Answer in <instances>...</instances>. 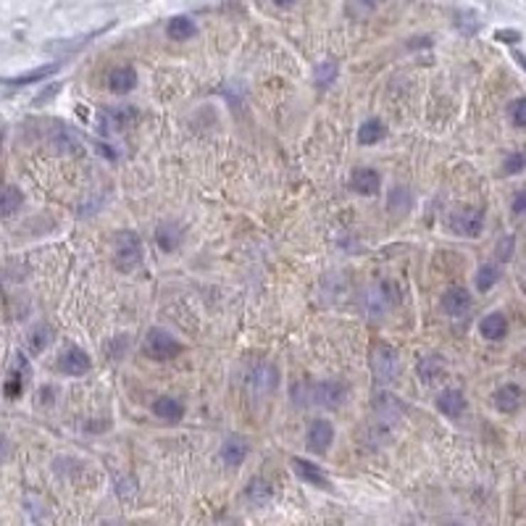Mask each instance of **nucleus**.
<instances>
[{
  "label": "nucleus",
  "instance_id": "7",
  "mask_svg": "<svg viewBox=\"0 0 526 526\" xmlns=\"http://www.w3.org/2000/svg\"><path fill=\"white\" fill-rule=\"evenodd\" d=\"M137 119V111L132 105H116V108H103L98 113V127L103 135H116V132L132 127Z\"/></svg>",
  "mask_w": 526,
  "mask_h": 526
},
{
  "label": "nucleus",
  "instance_id": "35",
  "mask_svg": "<svg viewBox=\"0 0 526 526\" xmlns=\"http://www.w3.org/2000/svg\"><path fill=\"white\" fill-rule=\"evenodd\" d=\"M408 203H411V192H408L406 187H397V190L392 192V198H389V208H392V211H406Z\"/></svg>",
  "mask_w": 526,
  "mask_h": 526
},
{
  "label": "nucleus",
  "instance_id": "5",
  "mask_svg": "<svg viewBox=\"0 0 526 526\" xmlns=\"http://www.w3.org/2000/svg\"><path fill=\"white\" fill-rule=\"evenodd\" d=\"M145 353L153 358V361H172L182 353V345L174 340L169 332L164 329H150L145 337Z\"/></svg>",
  "mask_w": 526,
  "mask_h": 526
},
{
  "label": "nucleus",
  "instance_id": "40",
  "mask_svg": "<svg viewBox=\"0 0 526 526\" xmlns=\"http://www.w3.org/2000/svg\"><path fill=\"white\" fill-rule=\"evenodd\" d=\"M516 61H518V63H521V66H524V69H526V56H521V53H516Z\"/></svg>",
  "mask_w": 526,
  "mask_h": 526
},
{
  "label": "nucleus",
  "instance_id": "25",
  "mask_svg": "<svg viewBox=\"0 0 526 526\" xmlns=\"http://www.w3.org/2000/svg\"><path fill=\"white\" fill-rule=\"evenodd\" d=\"M245 498L253 503V505H266L271 500V484L266 479H253L245 490Z\"/></svg>",
  "mask_w": 526,
  "mask_h": 526
},
{
  "label": "nucleus",
  "instance_id": "18",
  "mask_svg": "<svg viewBox=\"0 0 526 526\" xmlns=\"http://www.w3.org/2000/svg\"><path fill=\"white\" fill-rule=\"evenodd\" d=\"M166 35H169V40L184 43V40H190V37L198 35V26H195V21H192L190 16H174V19H169V24H166Z\"/></svg>",
  "mask_w": 526,
  "mask_h": 526
},
{
  "label": "nucleus",
  "instance_id": "12",
  "mask_svg": "<svg viewBox=\"0 0 526 526\" xmlns=\"http://www.w3.org/2000/svg\"><path fill=\"white\" fill-rule=\"evenodd\" d=\"M137 87V71L132 66H116L108 71V90L116 95H127Z\"/></svg>",
  "mask_w": 526,
  "mask_h": 526
},
{
  "label": "nucleus",
  "instance_id": "29",
  "mask_svg": "<svg viewBox=\"0 0 526 526\" xmlns=\"http://www.w3.org/2000/svg\"><path fill=\"white\" fill-rule=\"evenodd\" d=\"M51 342H53V329L48 324H40V327H35L29 332V350L32 353H43Z\"/></svg>",
  "mask_w": 526,
  "mask_h": 526
},
{
  "label": "nucleus",
  "instance_id": "33",
  "mask_svg": "<svg viewBox=\"0 0 526 526\" xmlns=\"http://www.w3.org/2000/svg\"><path fill=\"white\" fill-rule=\"evenodd\" d=\"M526 169V153H510L505 161H503V172L508 174H518V172H524Z\"/></svg>",
  "mask_w": 526,
  "mask_h": 526
},
{
  "label": "nucleus",
  "instance_id": "15",
  "mask_svg": "<svg viewBox=\"0 0 526 526\" xmlns=\"http://www.w3.org/2000/svg\"><path fill=\"white\" fill-rule=\"evenodd\" d=\"M293 466H295V474L300 476L303 482L313 484V487H319V490H329V479L324 476L319 466H313L308 461H303V458H293Z\"/></svg>",
  "mask_w": 526,
  "mask_h": 526
},
{
  "label": "nucleus",
  "instance_id": "22",
  "mask_svg": "<svg viewBox=\"0 0 526 526\" xmlns=\"http://www.w3.org/2000/svg\"><path fill=\"white\" fill-rule=\"evenodd\" d=\"M384 137H387V127H384V121H379V119L363 121V127L358 130V142H361V145H377V142H382Z\"/></svg>",
  "mask_w": 526,
  "mask_h": 526
},
{
  "label": "nucleus",
  "instance_id": "30",
  "mask_svg": "<svg viewBox=\"0 0 526 526\" xmlns=\"http://www.w3.org/2000/svg\"><path fill=\"white\" fill-rule=\"evenodd\" d=\"M382 3H384V0H347V16L366 19L379 9Z\"/></svg>",
  "mask_w": 526,
  "mask_h": 526
},
{
  "label": "nucleus",
  "instance_id": "9",
  "mask_svg": "<svg viewBox=\"0 0 526 526\" xmlns=\"http://www.w3.org/2000/svg\"><path fill=\"white\" fill-rule=\"evenodd\" d=\"M332 442H335V426H332L327 419H316V421L308 426V437H305L308 450L316 453V456H324V453H329Z\"/></svg>",
  "mask_w": 526,
  "mask_h": 526
},
{
  "label": "nucleus",
  "instance_id": "20",
  "mask_svg": "<svg viewBox=\"0 0 526 526\" xmlns=\"http://www.w3.org/2000/svg\"><path fill=\"white\" fill-rule=\"evenodd\" d=\"M521 389L516 387V384H505V387H500L498 392H495V408L500 411V414H513V411H518V406H521Z\"/></svg>",
  "mask_w": 526,
  "mask_h": 526
},
{
  "label": "nucleus",
  "instance_id": "21",
  "mask_svg": "<svg viewBox=\"0 0 526 526\" xmlns=\"http://www.w3.org/2000/svg\"><path fill=\"white\" fill-rule=\"evenodd\" d=\"M248 453H251V448H248V442L242 437H229L224 442V448H221V461L226 466H240L242 461L248 458Z\"/></svg>",
  "mask_w": 526,
  "mask_h": 526
},
{
  "label": "nucleus",
  "instance_id": "10",
  "mask_svg": "<svg viewBox=\"0 0 526 526\" xmlns=\"http://www.w3.org/2000/svg\"><path fill=\"white\" fill-rule=\"evenodd\" d=\"M350 187H353L358 195H366V198H374L377 192L382 190V177L377 169L371 166H358L350 177Z\"/></svg>",
  "mask_w": 526,
  "mask_h": 526
},
{
  "label": "nucleus",
  "instance_id": "32",
  "mask_svg": "<svg viewBox=\"0 0 526 526\" xmlns=\"http://www.w3.org/2000/svg\"><path fill=\"white\" fill-rule=\"evenodd\" d=\"M508 116L518 130H526V98H518L508 105Z\"/></svg>",
  "mask_w": 526,
  "mask_h": 526
},
{
  "label": "nucleus",
  "instance_id": "14",
  "mask_svg": "<svg viewBox=\"0 0 526 526\" xmlns=\"http://www.w3.org/2000/svg\"><path fill=\"white\" fill-rule=\"evenodd\" d=\"M53 147L58 153H82V140L74 130L63 127V124H56L53 130Z\"/></svg>",
  "mask_w": 526,
  "mask_h": 526
},
{
  "label": "nucleus",
  "instance_id": "37",
  "mask_svg": "<svg viewBox=\"0 0 526 526\" xmlns=\"http://www.w3.org/2000/svg\"><path fill=\"white\" fill-rule=\"evenodd\" d=\"M495 40H498V43L513 45V43H518V40H521V35H518V32H513V29H500V32H495Z\"/></svg>",
  "mask_w": 526,
  "mask_h": 526
},
{
  "label": "nucleus",
  "instance_id": "26",
  "mask_svg": "<svg viewBox=\"0 0 526 526\" xmlns=\"http://www.w3.org/2000/svg\"><path fill=\"white\" fill-rule=\"evenodd\" d=\"M56 69H58V63H51V66H43V69H35V71H26V74H21V77L9 79L6 85H11V87L35 85V82H43V79H48L51 74H56Z\"/></svg>",
  "mask_w": 526,
  "mask_h": 526
},
{
  "label": "nucleus",
  "instance_id": "27",
  "mask_svg": "<svg viewBox=\"0 0 526 526\" xmlns=\"http://www.w3.org/2000/svg\"><path fill=\"white\" fill-rule=\"evenodd\" d=\"M498 279H500V268L495 266V263H484V266L476 271V290H479V293H490L492 287L498 285Z\"/></svg>",
  "mask_w": 526,
  "mask_h": 526
},
{
  "label": "nucleus",
  "instance_id": "11",
  "mask_svg": "<svg viewBox=\"0 0 526 526\" xmlns=\"http://www.w3.org/2000/svg\"><path fill=\"white\" fill-rule=\"evenodd\" d=\"M442 308L453 319H463L471 311V295L466 287H450L448 293L442 295Z\"/></svg>",
  "mask_w": 526,
  "mask_h": 526
},
{
  "label": "nucleus",
  "instance_id": "3",
  "mask_svg": "<svg viewBox=\"0 0 526 526\" xmlns=\"http://www.w3.org/2000/svg\"><path fill=\"white\" fill-rule=\"evenodd\" d=\"M140 263H142V242H140L137 232L127 229L116 237V266L124 274H132Z\"/></svg>",
  "mask_w": 526,
  "mask_h": 526
},
{
  "label": "nucleus",
  "instance_id": "38",
  "mask_svg": "<svg viewBox=\"0 0 526 526\" xmlns=\"http://www.w3.org/2000/svg\"><path fill=\"white\" fill-rule=\"evenodd\" d=\"M513 214H526V190H521L513 198Z\"/></svg>",
  "mask_w": 526,
  "mask_h": 526
},
{
  "label": "nucleus",
  "instance_id": "28",
  "mask_svg": "<svg viewBox=\"0 0 526 526\" xmlns=\"http://www.w3.org/2000/svg\"><path fill=\"white\" fill-rule=\"evenodd\" d=\"M384 285H387V282L374 285L369 290V295H366V303H369V311L371 313L384 311V308H389V305H392V295H382V293H384Z\"/></svg>",
  "mask_w": 526,
  "mask_h": 526
},
{
  "label": "nucleus",
  "instance_id": "39",
  "mask_svg": "<svg viewBox=\"0 0 526 526\" xmlns=\"http://www.w3.org/2000/svg\"><path fill=\"white\" fill-rule=\"evenodd\" d=\"M9 453H11V442H9V437H3V434H0V463H3L6 458H9Z\"/></svg>",
  "mask_w": 526,
  "mask_h": 526
},
{
  "label": "nucleus",
  "instance_id": "6",
  "mask_svg": "<svg viewBox=\"0 0 526 526\" xmlns=\"http://www.w3.org/2000/svg\"><path fill=\"white\" fill-rule=\"evenodd\" d=\"M448 226L461 237H479L484 229V214L479 208H461L448 216Z\"/></svg>",
  "mask_w": 526,
  "mask_h": 526
},
{
  "label": "nucleus",
  "instance_id": "13",
  "mask_svg": "<svg viewBox=\"0 0 526 526\" xmlns=\"http://www.w3.org/2000/svg\"><path fill=\"white\" fill-rule=\"evenodd\" d=\"M437 408L448 419H456V416H461L466 411V397H463L461 389H442L440 395H437Z\"/></svg>",
  "mask_w": 526,
  "mask_h": 526
},
{
  "label": "nucleus",
  "instance_id": "41",
  "mask_svg": "<svg viewBox=\"0 0 526 526\" xmlns=\"http://www.w3.org/2000/svg\"><path fill=\"white\" fill-rule=\"evenodd\" d=\"M276 6H290V3H293V0H274Z\"/></svg>",
  "mask_w": 526,
  "mask_h": 526
},
{
  "label": "nucleus",
  "instance_id": "16",
  "mask_svg": "<svg viewBox=\"0 0 526 526\" xmlns=\"http://www.w3.org/2000/svg\"><path fill=\"white\" fill-rule=\"evenodd\" d=\"M479 332H482L484 340H492V342H498L503 337L508 335V321L503 313H487L482 321H479Z\"/></svg>",
  "mask_w": 526,
  "mask_h": 526
},
{
  "label": "nucleus",
  "instance_id": "2",
  "mask_svg": "<svg viewBox=\"0 0 526 526\" xmlns=\"http://www.w3.org/2000/svg\"><path fill=\"white\" fill-rule=\"evenodd\" d=\"M397 421H400V403L395 395H379L374 416L369 419V440L374 442H387L395 431Z\"/></svg>",
  "mask_w": 526,
  "mask_h": 526
},
{
  "label": "nucleus",
  "instance_id": "34",
  "mask_svg": "<svg viewBox=\"0 0 526 526\" xmlns=\"http://www.w3.org/2000/svg\"><path fill=\"white\" fill-rule=\"evenodd\" d=\"M113 482H116V495L119 498H132L137 492V484H135L132 476H113Z\"/></svg>",
  "mask_w": 526,
  "mask_h": 526
},
{
  "label": "nucleus",
  "instance_id": "4",
  "mask_svg": "<svg viewBox=\"0 0 526 526\" xmlns=\"http://www.w3.org/2000/svg\"><path fill=\"white\" fill-rule=\"evenodd\" d=\"M371 371L377 382H395L400 377V355L395 347L389 345H377L371 350Z\"/></svg>",
  "mask_w": 526,
  "mask_h": 526
},
{
  "label": "nucleus",
  "instance_id": "8",
  "mask_svg": "<svg viewBox=\"0 0 526 526\" xmlns=\"http://www.w3.org/2000/svg\"><path fill=\"white\" fill-rule=\"evenodd\" d=\"M90 369H93V358L82 347H66L58 355V371L66 377H85Z\"/></svg>",
  "mask_w": 526,
  "mask_h": 526
},
{
  "label": "nucleus",
  "instance_id": "23",
  "mask_svg": "<svg viewBox=\"0 0 526 526\" xmlns=\"http://www.w3.org/2000/svg\"><path fill=\"white\" fill-rule=\"evenodd\" d=\"M21 206H24V195H21L19 187L9 184V187H3V190H0V214L6 216V219L14 216L16 211H21Z\"/></svg>",
  "mask_w": 526,
  "mask_h": 526
},
{
  "label": "nucleus",
  "instance_id": "17",
  "mask_svg": "<svg viewBox=\"0 0 526 526\" xmlns=\"http://www.w3.org/2000/svg\"><path fill=\"white\" fill-rule=\"evenodd\" d=\"M156 242L158 248L164 253H174L177 248H179L182 242V229L177 221H164V224H158L156 229Z\"/></svg>",
  "mask_w": 526,
  "mask_h": 526
},
{
  "label": "nucleus",
  "instance_id": "24",
  "mask_svg": "<svg viewBox=\"0 0 526 526\" xmlns=\"http://www.w3.org/2000/svg\"><path fill=\"white\" fill-rule=\"evenodd\" d=\"M442 374H445V361H442L440 355H426V358L419 361V377H421L426 384L437 382Z\"/></svg>",
  "mask_w": 526,
  "mask_h": 526
},
{
  "label": "nucleus",
  "instance_id": "1",
  "mask_svg": "<svg viewBox=\"0 0 526 526\" xmlns=\"http://www.w3.org/2000/svg\"><path fill=\"white\" fill-rule=\"evenodd\" d=\"M298 406H321V408H340L347 400V387L342 382H300L293 389Z\"/></svg>",
  "mask_w": 526,
  "mask_h": 526
},
{
  "label": "nucleus",
  "instance_id": "36",
  "mask_svg": "<svg viewBox=\"0 0 526 526\" xmlns=\"http://www.w3.org/2000/svg\"><path fill=\"white\" fill-rule=\"evenodd\" d=\"M19 392H21V374H19V371H14V374H11V379H9V384H6V395L16 397Z\"/></svg>",
  "mask_w": 526,
  "mask_h": 526
},
{
  "label": "nucleus",
  "instance_id": "31",
  "mask_svg": "<svg viewBox=\"0 0 526 526\" xmlns=\"http://www.w3.org/2000/svg\"><path fill=\"white\" fill-rule=\"evenodd\" d=\"M337 79V63H332V61H324V63H319L316 66V85L319 87H329L332 82Z\"/></svg>",
  "mask_w": 526,
  "mask_h": 526
},
{
  "label": "nucleus",
  "instance_id": "19",
  "mask_svg": "<svg viewBox=\"0 0 526 526\" xmlns=\"http://www.w3.org/2000/svg\"><path fill=\"white\" fill-rule=\"evenodd\" d=\"M153 414H156L161 421L177 424V421H182V416H184V406H182L177 397H158L156 403H153Z\"/></svg>",
  "mask_w": 526,
  "mask_h": 526
}]
</instances>
